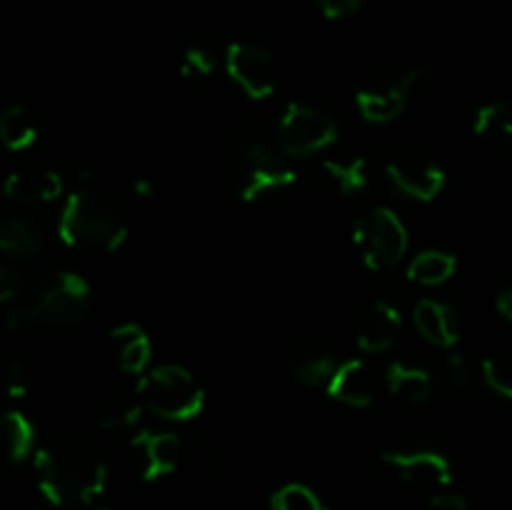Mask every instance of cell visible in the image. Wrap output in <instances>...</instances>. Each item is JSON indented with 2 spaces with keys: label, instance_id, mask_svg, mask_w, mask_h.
<instances>
[{
  "label": "cell",
  "instance_id": "cell-6",
  "mask_svg": "<svg viewBox=\"0 0 512 510\" xmlns=\"http://www.w3.org/2000/svg\"><path fill=\"white\" fill-rule=\"evenodd\" d=\"M353 240L360 248L365 265L373 270L393 268L408 253V228L393 210L383 205L358 218Z\"/></svg>",
  "mask_w": 512,
  "mask_h": 510
},
{
  "label": "cell",
  "instance_id": "cell-10",
  "mask_svg": "<svg viewBox=\"0 0 512 510\" xmlns=\"http://www.w3.org/2000/svg\"><path fill=\"white\" fill-rule=\"evenodd\" d=\"M383 463L393 473H398L400 480L420 490H443L453 483V468L448 458L433 450H393L383 453Z\"/></svg>",
  "mask_w": 512,
  "mask_h": 510
},
{
  "label": "cell",
  "instance_id": "cell-24",
  "mask_svg": "<svg viewBox=\"0 0 512 510\" xmlns=\"http://www.w3.org/2000/svg\"><path fill=\"white\" fill-rule=\"evenodd\" d=\"M458 260L445 250H425L410 263L408 275L418 285H443L455 275Z\"/></svg>",
  "mask_w": 512,
  "mask_h": 510
},
{
  "label": "cell",
  "instance_id": "cell-13",
  "mask_svg": "<svg viewBox=\"0 0 512 510\" xmlns=\"http://www.w3.org/2000/svg\"><path fill=\"white\" fill-rule=\"evenodd\" d=\"M328 395L353 408H368L378 395V380L363 360H348L333 370L328 380Z\"/></svg>",
  "mask_w": 512,
  "mask_h": 510
},
{
  "label": "cell",
  "instance_id": "cell-36",
  "mask_svg": "<svg viewBox=\"0 0 512 510\" xmlns=\"http://www.w3.org/2000/svg\"><path fill=\"white\" fill-rule=\"evenodd\" d=\"M495 310L500 313V318L508 320V323H510V320H512V288H505L503 293L495 298Z\"/></svg>",
  "mask_w": 512,
  "mask_h": 510
},
{
  "label": "cell",
  "instance_id": "cell-34",
  "mask_svg": "<svg viewBox=\"0 0 512 510\" xmlns=\"http://www.w3.org/2000/svg\"><path fill=\"white\" fill-rule=\"evenodd\" d=\"M315 5L320 8V13L330 20L345 18V15L355 13V10L363 5V0H315Z\"/></svg>",
  "mask_w": 512,
  "mask_h": 510
},
{
  "label": "cell",
  "instance_id": "cell-5",
  "mask_svg": "<svg viewBox=\"0 0 512 510\" xmlns=\"http://www.w3.org/2000/svg\"><path fill=\"white\" fill-rule=\"evenodd\" d=\"M28 303L38 323L75 325L93 305V288L78 273H50L33 285Z\"/></svg>",
  "mask_w": 512,
  "mask_h": 510
},
{
  "label": "cell",
  "instance_id": "cell-7",
  "mask_svg": "<svg viewBox=\"0 0 512 510\" xmlns=\"http://www.w3.org/2000/svg\"><path fill=\"white\" fill-rule=\"evenodd\" d=\"M338 138V125L323 108L310 103H293L280 118L275 140L288 158H305L325 150Z\"/></svg>",
  "mask_w": 512,
  "mask_h": 510
},
{
  "label": "cell",
  "instance_id": "cell-3",
  "mask_svg": "<svg viewBox=\"0 0 512 510\" xmlns=\"http://www.w3.org/2000/svg\"><path fill=\"white\" fill-rule=\"evenodd\" d=\"M58 235L75 250L110 253L128 238V218L125 210L108 195L78 190L65 200L58 218Z\"/></svg>",
  "mask_w": 512,
  "mask_h": 510
},
{
  "label": "cell",
  "instance_id": "cell-8",
  "mask_svg": "<svg viewBox=\"0 0 512 510\" xmlns=\"http://www.w3.org/2000/svg\"><path fill=\"white\" fill-rule=\"evenodd\" d=\"M433 80V68H415L410 73L398 75V78H393V75H378V78L370 80L358 93L360 113L370 123H390V120H395L403 113L410 95L415 90L430 85Z\"/></svg>",
  "mask_w": 512,
  "mask_h": 510
},
{
  "label": "cell",
  "instance_id": "cell-14",
  "mask_svg": "<svg viewBox=\"0 0 512 510\" xmlns=\"http://www.w3.org/2000/svg\"><path fill=\"white\" fill-rule=\"evenodd\" d=\"M5 198L20 205H38L50 203L63 193V180L58 173L43 168H28V170H15L5 178L3 183Z\"/></svg>",
  "mask_w": 512,
  "mask_h": 510
},
{
  "label": "cell",
  "instance_id": "cell-20",
  "mask_svg": "<svg viewBox=\"0 0 512 510\" xmlns=\"http://www.w3.org/2000/svg\"><path fill=\"white\" fill-rule=\"evenodd\" d=\"M35 443V428L18 410L0 408V465L23 463Z\"/></svg>",
  "mask_w": 512,
  "mask_h": 510
},
{
  "label": "cell",
  "instance_id": "cell-28",
  "mask_svg": "<svg viewBox=\"0 0 512 510\" xmlns=\"http://www.w3.org/2000/svg\"><path fill=\"white\" fill-rule=\"evenodd\" d=\"M215 53L205 45H190L185 50L183 60H180V75L183 78H195V80H203L210 78L215 73Z\"/></svg>",
  "mask_w": 512,
  "mask_h": 510
},
{
  "label": "cell",
  "instance_id": "cell-35",
  "mask_svg": "<svg viewBox=\"0 0 512 510\" xmlns=\"http://www.w3.org/2000/svg\"><path fill=\"white\" fill-rule=\"evenodd\" d=\"M20 295V275L0 263V303H13Z\"/></svg>",
  "mask_w": 512,
  "mask_h": 510
},
{
  "label": "cell",
  "instance_id": "cell-26",
  "mask_svg": "<svg viewBox=\"0 0 512 510\" xmlns=\"http://www.w3.org/2000/svg\"><path fill=\"white\" fill-rule=\"evenodd\" d=\"M140 413H143V405L138 398H128V395H110L103 403L98 413V423L103 430H128L138 423Z\"/></svg>",
  "mask_w": 512,
  "mask_h": 510
},
{
  "label": "cell",
  "instance_id": "cell-27",
  "mask_svg": "<svg viewBox=\"0 0 512 510\" xmlns=\"http://www.w3.org/2000/svg\"><path fill=\"white\" fill-rule=\"evenodd\" d=\"M270 510H328L315 490L303 483H288L270 498Z\"/></svg>",
  "mask_w": 512,
  "mask_h": 510
},
{
  "label": "cell",
  "instance_id": "cell-21",
  "mask_svg": "<svg viewBox=\"0 0 512 510\" xmlns=\"http://www.w3.org/2000/svg\"><path fill=\"white\" fill-rule=\"evenodd\" d=\"M388 388L405 403H425L433 395V378L423 368H415L408 363H393L388 368Z\"/></svg>",
  "mask_w": 512,
  "mask_h": 510
},
{
  "label": "cell",
  "instance_id": "cell-31",
  "mask_svg": "<svg viewBox=\"0 0 512 510\" xmlns=\"http://www.w3.org/2000/svg\"><path fill=\"white\" fill-rule=\"evenodd\" d=\"M33 325H38V318H35L28 300L10 305L8 313H5V328L13 330V333H25V330H30Z\"/></svg>",
  "mask_w": 512,
  "mask_h": 510
},
{
  "label": "cell",
  "instance_id": "cell-25",
  "mask_svg": "<svg viewBox=\"0 0 512 510\" xmlns=\"http://www.w3.org/2000/svg\"><path fill=\"white\" fill-rule=\"evenodd\" d=\"M323 173L335 185V190L343 193L345 198L363 193L368 188V163L363 158L325 160Z\"/></svg>",
  "mask_w": 512,
  "mask_h": 510
},
{
  "label": "cell",
  "instance_id": "cell-32",
  "mask_svg": "<svg viewBox=\"0 0 512 510\" xmlns=\"http://www.w3.org/2000/svg\"><path fill=\"white\" fill-rule=\"evenodd\" d=\"M445 375H448L453 388H468L470 380H473V368L463 353H450L445 360Z\"/></svg>",
  "mask_w": 512,
  "mask_h": 510
},
{
  "label": "cell",
  "instance_id": "cell-38",
  "mask_svg": "<svg viewBox=\"0 0 512 510\" xmlns=\"http://www.w3.org/2000/svg\"><path fill=\"white\" fill-rule=\"evenodd\" d=\"M98 510H115V508H98Z\"/></svg>",
  "mask_w": 512,
  "mask_h": 510
},
{
  "label": "cell",
  "instance_id": "cell-30",
  "mask_svg": "<svg viewBox=\"0 0 512 510\" xmlns=\"http://www.w3.org/2000/svg\"><path fill=\"white\" fill-rule=\"evenodd\" d=\"M33 388V370L25 363L15 360L5 368L3 373V390L10 395V398H25Z\"/></svg>",
  "mask_w": 512,
  "mask_h": 510
},
{
  "label": "cell",
  "instance_id": "cell-29",
  "mask_svg": "<svg viewBox=\"0 0 512 510\" xmlns=\"http://www.w3.org/2000/svg\"><path fill=\"white\" fill-rule=\"evenodd\" d=\"M483 378L493 393L500 398H512V370L510 360L500 358V355H490L483 360Z\"/></svg>",
  "mask_w": 512,
  "mask_h": 510
},
{
  "label": "cell",
  "instance_id": "cell-23",
  "mask_svg": "<svg viewBox=\"0 0 512 510\" xmlns=\"http://www.w3.org/2000/svg\"><path fill=\"white\" fill-rule=\"evenodd\" d=\"M35 140H38V128L33 123V115L23 105H8L0 113V143H3V148L18 153V150H28Z\"/></svg>",
  "mask_w": 512,
  "mask_h": 510
},
{
  "label": "cell",
  "instance_id": "cell-16",
  "mask_svg": "<svg viewBox=\"0 0 512 510\" xmlns=\"http://www.w3.org/2000/svg\"><path fill=\"white\" fill-rule=\"evenodd\" d=\"M400 333V313L395 305L378 300L365 310L358 323V345L365 353H383Z\"/></svg>",
  "mask_w": 512,
  "mask_h": 510
},
{
  "label": "cell",
  "instance_id": "cell-9",
  "mask_svg": "<svg viewBox=\"0 0 512 510\" xmlns=\"http://www.w3.org/2000/svg\"><path fill=\"white\" fill-rule=\"evenodd\" d=\"M228 75L248 98L265 100L278 88V63L273 53L258 43H233L225 55Z\"/></svg>",
  "mask_w": 512,
  "mask_h": 510
},
{
  "label": "cell",
  "instance_id": "cell-11",
  "mask_svg": "<svg viewBox=\"0 0 512 510\" xmlns=\"http://www.w3.org/2000/svg\"><path fill=\"white\" fill-rule=\"evenodd\" d=\"M180 458H183V440L175 433H148L145 430L130 440V463L145 483L175 473Z\"/></svg>",
  "mask_w": 512,
  "mask_h": 510
},
{
  "label": "cell",
  "instance_id": "cell-37",
  "mask_svg": "<svg viewBox=\"0 0 512 510\" xmlns=\"http://www.w3.org/2000/svg\"><path fill=\"white\" fill-rule=\"evenodd\" d=\"M133 190L135 193L140 195V198H153V193H155V183L150 178H138L133 183Z\"/></svg>",
  "mask_w": 512,
  "mask_h": 510
},
{
  "label": "cell",
  "instance_id": "cell-22",
  "mask_svg": "<svg viewBox=\"0 0 512 510\" xmlns=\"http://www.w3.org/2000/svg\"><path fill=\"white\" fill-rule=\"evenodd\" d=\"M475 135L485 143L495 145V148H508L512 143V115L510 105L498 100V103H488L478 110L473 123Z\"/></svg>",
  "mask_w": 512,
  "mask_h": 510
},
{
  "label": "cell",
  "instance_id": "cell-2",
  "mask_svg": "<svg viewBox=\"0 0 512 510\" xmlns=\"http://www.w3.org/2000/svg\"><path fill=\"white\" fill-rule=\"evenodd\" d=\"M38 485L45 498L63 508H85L105 490L108 470L90 445L75 438H53L35 455Z\"/></svg>",
  "mask_w": 512,
  "mask_h": 510
},
{
  "label": "cell",
  "instance_id": "cell-4",
  "mask_svg": "<svg viewBox=\"0 0 512 510\" xmlns=\"http://www.w3.org/2000/svg\"><path fill=\"white\" fill-rule=\"evenodd\" d=\"M138 400L150 413L165 420H193L205 408V390L190 370L180 365H158L145 370Z\"/></svg>",
  "mask_w": 512,
  "mask_h": 510
},
{
  "label": "cell",
  "instance_id": "cell-33",
  "mask_svg": "<svg viewBox=\"0 0 512 510\" xmlns=\"http://www.w3.org/2000/svg\"><path fill=\"white\" fill-rule=\"evenodd\" d=\"M430 508L433 510H468V500L465 495L455 493V490H435L430 493Z\"/></svg>",
  "mask_w": 512,
  "mask_h": 510
},
{
  "label": "cell",
  "instance_id": "cell-12",
  "mask_svg": "<svg viewBox=\"0 0 512 510\" xmlns=\"http://www.w3.org/2000/svg\"><path fill=\"white\" fill-rule=\"evenodd\" d=\"M388 178L393 180L400 193L413 200H423V203L438 198L440 190L445 188L443 168L418 158V155H403V158L390 160Z\"/></svg>",
  "mask_w": 512,
  "mask_h": 510
},
{
  "label": "cell",
  "instance_id": "cell-1",
  "mask_svg": "<svg viewBox=\"0 0 512 510\" xmlns=\"http://www.w3.org/2000/svg\"><path fill=\"white\" fill-rule=\"evenodd\" d=\"M218 173L220 180L245 203L285 195L298 180L278 140L258 128L238 130L225 140L218 155Z\"/></svg>",
  "mask_w": 512,
  "mask_h": 510
},
{
  "label": "cell",
  "instance_id": "cell-15",
  "mask_svg": "<svg viewBox=\"0 0 512 510\" xmlns=\"http://www.w3.org/2000/svg\"><path fill=\"white\" fill-rule=\"evenodd\" d=\"M415 328L418 333L428 340L435 348H453L460 338V318L450 305L440 303V300H420L415 305Z\"/></svg>",
  "mask_w": 512,
  "mask_h": 510
},
{
  "label": "cell",
  "instance_id": "cell-19",
  "mask_svg": "<svg viewBox=\"0 0 512 510\" xmlns=\"http://www.w3.org/2000/svg\"><path fill=\"white\" fill-rule=\"evenodd\" d=\"M113 340L115 358H118V368L123 373L140 375L148 370L150 355H153V345H150L148 333L135 323H123L110 333Z\"/></svg>",
  "mask_w": 512,
  "mask_h": 510
},
{
  "label": "cell",
  "instance_id": "cell-17",
  "mask_svg": "<svg viewBox=\"0 0 512 510\" xmlns=\"http://www.w3.org/2000/svg\"><path fill=\"white\" fill-rule=\"evenodd\" d=\"M288 368L293 378L303 385H320L328 383L333 370L338 368V360L330 348L315 340L298 343L288 355Z\"/></svg>",
  "mask_w": 512,
  "mask_h": 510
},
{
  "label": "cell",
  "instance_id": "cell-18",
  "mask_svg": "<svg viewBox=\"0 0 512 510\" xmlns=\"http://www.w3.org/2000/svg\"><path fill=\"white\" fill-rule=\"evenodd\" d=\"M45 245L43 228L25 215H8L0 220V250L10 258H38Z\"/></svg>",
  "mask_w": 512,
  "mask_h": 510
}]
</instances>
